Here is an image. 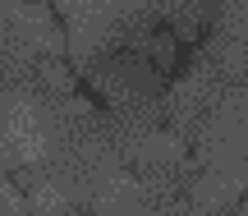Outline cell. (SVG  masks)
I'll use <instances>...</instances> for the list:
<instances>
[{"mask_svg": "<svg viewBox=\"0 0 248 216\" xmlns=\"http://www.w3.org/2000/svg\"><path fill=\"white\" fill-rule=\"evenodd\" d=\"M188 152L198 170H248V88H225Z\"/></svg>", "mask_w": 248, "mask_h": 216, "instance_id": "obj_4", "label": "cell"}, {"mask_svg": "<svg viewBox=\"0 0 248 216\" xmlns=\"http://www.w3.org/2000/svg\"><path fill=\"white\" fill-rule=\"evenodd\" d=\"M225 216H248V193H244V198H239V202H234V207H230V212H225Z\"/></svg>", "mask_w": 248, "mask_h": 216, "instance_id": "obj_10", "label": "cell"}, {"mask_svg": "<svg viewBox=\"0 0 248 216\" xmlns=\"http://www.w3.org/2000/svg\"><path fill=\"white\" fill-rule=\"evenodd\" d=\"M51 9L64 28V55L78 69L115 51H133L156 28L152 0H51Z\"/></svg>", "mask_w": 248, "mask_h": 216, "instance_id": "obj_1", "label": "cell"}, {"mask_svg": "<svg viewBox=\"0 0 248 216\" xmlns=\"http://www.w3.org/2000/svg\"><path fill=\"white\" fill-rule=\"evenodd\" d=\"M64 124H69V97H42L32 88L0 92V129H5L9 147H14L18 170L55 166V156L64 147Z\"/></svg>", "mask_w": 248, "mask_h": 216, "instance_id": "obj_3", "label": "cell"}, {"mask_svg": "<svg viewBox=\"0 0 248 216\" xmlns=\"http://www.w3.org/2000/svg\"><path fill=\"white\" fill-rule=\"evenodd\" d=\"M244 193H248V170H198L188 198L202 216H225Z\"/></svg>", "mask_w": 248, "mask_h": 216, "instance_id": "obj_7", "label": "cell"}, {"mask_svg": "<svg viewBox=\"0 0 248 216\" xmlns=\"http://www.w3.org/2000/svg\"><path fill=\"white\" fill-rule=\"evenodd\" d=\"M225 88H230V83H225L221 74H216L212 64L193 51V60L184 64V74H179L175 83H166V92H161V115H166V129L179 138V143H193V138L202 134L207 115L216 110V101L225 97Z\"/></svg>", "mask_w": 248, "mask_h": 216, "instance_id": "obj_5", "label": "cell"}, {"mask_svg": "<svg viewBox=\"0 0 248 216\" xmlns=\"http://www.w3.org/2000/svg\"><path fill=\"white\" fill-rule=\"evenodd\" d=\"M152 18H156V28H166L179 46H198L216 28L212 0H152Z\"/></svg>", "mask_w": 248, "mask_h": 216, "instance_id": "obj_6", "label": "cell"}, {"mask_svg": "<svg viewBox=\"0 0 248 216\" xmlns=\"http://www.w3.org/2000/svg\"><path fill=\"white\" fill-rule=\"evenodd\" d=\"M212 9H216V28L212 32L248 42V0H212Z\"/></svg>", "mask_w": 248, "mask_h": 216, "instance_id": "obj_8", "label": "cell"}, {"mask_svg": "<svg viewBox=\"0 0 248 216\" xmlns=\"http://www.w3.org/2000/svg\"><path fill=\"white\" fill-rule=\"evenodd\" d=\"M14 170H18V161H14V147H9L5 129H0V180H9Z\"/></svg>", "mask_w": 248, "mask_h": 216, "instance_id": "obj_9", "label": "cell"}, {"mask_svg": "<svg viewBox=\"0 0 248 216\" xmlns=\"http://www.w3.org/2000/svg\"><path fill=\"white\" fill-rule=\"evenodd\" d=\"M64 55V28L46 0H0V92L28 88L42 60Z\"/></svg>", "mask_w": 248, "mask_h": 216, "instance_id": "obj_2", "label": "cell"}]
</instances>
